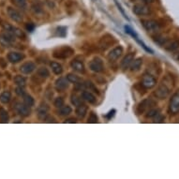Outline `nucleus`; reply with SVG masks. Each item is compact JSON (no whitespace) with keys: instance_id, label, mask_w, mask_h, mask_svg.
<instances>
[{"instance_id":"9","label":"nucleus","mask_w":179,"mask_h":179,"mask_svg":"<svg viewBox=\"0 0 179 179\" xmlns=\"http://www.w3.org/2000/svg\"><path fill=\"white\" fill-rule=\"evenodd\" d=\"M14 107H15V110L17 111V113L22 116H28L31 113L30 112V107H28L27 104H24V103L17 102Z\"/></svg>"},{"instance_id":"46","label":"nucleus","mask_w":179,"mask_h":179,"mask_svg":"<svg viewBox=\"0 0 179 179\" xmlns=\"http://www.w3.org/2000/svg\"><path fill=\"white\" fill-rule=\"evenodd\" d=\"M45 121L48 122V123H51V122L55 123V119L54 117H46V118H45Z\"/></svg>"},{"instance_id":"42","label":"nucleus","mask_w":179,"mask_h":179,"mask_svg":"<svg viewBox=\"0 0 179 179\" xmlns=\"http://www.w3.org/2000/svg\"><path fill=\"white\" fill-rule=\"evenodd\" d=\"M99 120V118L95 113H91L89 117H88V123H97Z\"/></svg>"},{"instance_id":"11","label":"nucleus","mask_w":179,"mask_h":179,"mask_svg":"<svg viewBox=\"0 0 179 179\" xmlns=\"http://www.w3.org/2000/svg\"><path fill=\"white\" fill-rule=\"evenodd\" d=\"M8 15L10 16V18L16 22V23H22L23 22V16L22 14L18 11H16L15 8H8Z\"/></svg>"},{"instance_id":"37","label":"nucleus","mask_w":179,"mask_h":179,"mask_svg":"<svg viewBox=\"0 0 179 179\" xmlns=\"http://www.w3.org/2000/svg\"><path fill=\"white\" fill-rule=\"evenodd\" d=\"M115 5H116V7H117V8H118V10L120 11V12H121V14L123 15V17H124V18H125V19H127V20H130V18H129V17H127V14L125 13V11L123 10V8H122L121 4L119 3V2L117 1V0H115Z\"/></svg>"},{"instance_id":"6","label":"nucleus","mask_w":179,"mask_h":179,"mask_svg":"<svg viewBox=\"0 0 179 179\" xmlns=\"http://www.w3.org/2000/svg\"><path fill=\"white\" fill-rule=\"evenodd\" d=\"M142 24L148 32H157L160 28L159 24L155 20H143Z\"/></svg>"},{"instance_id":"27","label":"nucleus","mask_w":179,"mask_h":179,"mask_svg":"<svg viewBox=\"0 0 179 179\" xmlns=\"http://www.w3.org/2000/svg\"><path fill=\"white\" fill-rule=\"evenodd\" d=\"M14 83L18 86H24L25 83H27V79H25L22 75H17L14 78Z\"/></svg>"},{"instance_id":"28","label":"nucleus","mask_w":179,"mask_h":179,"mask_svg":"<svg viewBox=\"0 0 179 179\" xmlns=\"http://www.w3.org/2000/svg\"><path fill=\"white\" fill-rule=\"evenodd\" d=\"M23 97H24V103L27 104L28 107H32L34 105V103H35L34 99L30 95H28V94H24Z\"/></svg>"},{"instance_id":"40","label":"nucleus","mask_w":179,"mask_h":179,"mask_svg":"<svg viewBox=\"0 0 179 179\" xmlns=\"http://www.w3.org/2000/svg\"><path fill=\"white\" fill-rule=\"evenodd\" d=\"M14 2L19 8H23V10L27 8V1L25 0H14Z\"/></svg>"},{"instance_id":"3","label":"nucleus","mask_w":179,"mask_h":179,"mask_svg":"<svg viewBox=\"0 0 179 179\" xmlns=\"http://www.w3.org/2000/svg\"><path fill=\"white\" fill-rule=\"evenodd\" d=\"M89 69L94 71V72H97V73H99V72H102L104 71V65H103V61L101 60L100 58L99 57H95L94 59L89 62Z\"/></svg>"},{"instance_id":"31","label":"nucleus","mask_w":179,"mask_h":179,"mask_svg":"<svg viewBox=\"0 0 179 179\" xmlns=\"http://www.w3.org/2000/svg\"><path fill=\"white\" fill-rule=\"evenodd\" d=\"M47 112H48V107L44 105V107H40L39 109V117L40 119H45L47 117Z\"/></svg>"},{"instance_id":"19","label":"nucleus","mask_w":179,"mask_h":179,"mask_svg":"<svg viewBox=\"0 0 179 179\" xmlns=\"http://www.w3.org/2000/svg\"><path fill=\"white\" fill-rule=\"evenodd\" d=\"M87 113V106L84 104H81L79 106H77V109H76V115L79 118H83L86 116Z\"/></svg>"},{"instance_id":"41","label":"nucleus","mask_w":179,"mask_h":179,"mask_svg":"<svg viewBox=\"0 0 179 179\" xmlns=\"http://www.w3.org/2000/svg\"><path fill=\"white\" fill-rule=\"evenodd\" d=\"M158 115H159V110H157V109H150L147 112L146 117H155Z\"/></svg>"},{"instance_id":"14","label":"nucleus","mask_w":179,"mask_h":179,"mask_svg":"<svg viewBox=\"0 0 179 179\" xmlns=\"http://www.w3.org/2000/svg\"><path fill=\"white\" fill-rule=\"evenodd\" d=\"M68 82H69L68 79L64 78V77H60L59 79H57L56 82H55V89L59 92L66 90L68 88V86H69Z\"/></svg>"},{"instance_id":"32","label":"nucleus","mask_w":179,"mask_h":179,"mask_svg":"<svg viewBox=\"0 0 179 179\" xmlns=\"http://www.w3.org/2000/svg\"><path fill=\"white\" fill-rule=\"evenodd\" d=\"M178 48H179V40H174L166 49H167V51H169V52H174V51L177 50Z\"/></svg>"},{"instance_id":"47","label":"nucleus","mask_w":179,"mask_h":179,"mask_svg":"<svg viewBox=\"0 0 179 179\" xmlns=\"http://www.w3.org/2000/svg\"><path fill=\"white\" fill-rule=\"evenodd\" d=\"M65 123H76L75 118H68L65 120Z\"/></svg>"},{"instance_id":"21","label":"nucleus","mask_w":179,"mask_h":179,"mask_svg":"<svg viewBox=\"0 0 179 179\" xmlns=\"http://www.w3.org/2000/svg\"><path fill=\"white\" fill-rule=\"evenodd\" d=\"M51 68H52V71L56 75H60L63 72V68L62 66L57 63V62H52L51 63Z\"/></svg>"},{"instance_id":"2","label":"nucleus","mask_w":179,"mask_h":179,"mask_svg":"<svg viewBox=\"0 0 179 179\" xmlns=\"http://www.w3.org/2000/svg\"><path fill=\"white\" fill-rule=\"evenodd\" d=\"M169 111L173 115H176L179 113V90H177L172 96V99H170Z\"/></svg>"},{"instance_id":"13","label":"nucleus","mask_w":179,"mask_h":179,"mask_svg":"<svg viewBox=\"0 0 179 179\" xmlns=\"http://www.w3.org/2000/svg\"><path fill=\"white\" fill-rule=\"evenodd\" d=\"M36 70V65L33 62H25L20 67V71L24 74H30Z\"/></svg>"},{"instance_id":"7","label":"nucleus","mask_w":179,"mask_h":179,"mask_svg":"<svg viewBox=\"0 0 179 179\" xmlns=\"http://www.w3.org/2000/svg\"><path fill=\"white\" fill-rule=\"evenodd\" d=\"M15 35L11 32L8 31H6L3 32L1 34V37H0V41H1V43L5 46H10L12 42L15 40Z\"/></svg>"},{"instance_id":"20","label":"nucleus","mask_w":179,"mask_h":179,"mask_svg":"<svg viewBox=\"0 0 179 179\" xmlns=\"http://www.w3.org/2000/svg\"><path fill=\"white\" fill-rule=\"evenodd\" d=\"M143 64V59L142 58H136L131 62L130 64V71H137L140 70V68Z\"/></svg>"},{"instance_id":"23","label":"nucleus","mask_w":179,"mask_h":179,"mask_svg":"<svg viewBox=\"0 0 179 179\" xmlns=\"http://www.w3.org/2000/svg\"><path fill=\"white\" fill-rule=\"evenodd\" d=\"M113 37H110V39H107V36H105V37H103L101 39V40H100V47L102 48V49H106V48H108L110 45H111V43H112V41H113Z\"/></svg>"},{"instance_id":"26","label":"nucleus","mask_w":179,"mask_h":179,"mask_svg":"<svg viewBox=\"0 0 179 179\" xmlns=\"http://www.w3.org/2000/svg\"><path fill=\"white\" fill-rule=\"evenodd\" d=\"M37 74H38V76H39L40 78H48L49 75H50V72H49L47 68L41 67L37 71Z\"/></svg>"},{"instance_id":"16","label":"nucleus","mask_w":179,"mask_h":179,"mask_svg":"<svg viewBox=\"0 0 179 179\" xmlns=\"http://www.w3.org/2000/svg\"><path fill=\"white\" fill-rule=\"evenodd\" d=\"M82 97H83V100L89 102V103H91V104L96 103V101H97V99H96L95 95H94L93 93H91L90 91H83L82 93Z\"/></svg>"},{"instance_id":"45","label":"nucleus","mask_w":179,"mask_h":179,"mask_svg":"<svg viewBox=\"0 0 179 179\" xmlns=\"http://www.w3.org/2000/svg\"><path fill=\"white\" fill-rule=\"evenodd\" d=\"M34 28H35V25H34L32 23H28V24H27V31L32 32V31L34 30Z\"/></svg>"},{"instance_id":"48","label":"nucleus","mask_w":179,"mask_h":179,"mask_svg":"<svg viewBox=\"0 0 179 179\" xmlns=\"http://www.w3.org/2000/svg\"><path fill=\"white\" fill-rule=\"evenodd\" d=\"M115 110H113V111H111V112L109 113V115H107V117H108V118H111V116H113V115H115Z\"/></svg>"},{"instance_id":"35","label":"nucleus","mask_w":179,"mask_h":179,"mask_svg":"<svg viewBox=\"0 0 179 179\" xmlns=\"http://www.w3.org/2000/svg\"><path fill=\"white\" fill-rule=\"evenodd\" d=\"M82 99L81 98H79L78 96H76V95H73L72 97H71V102H72V104H74L75 106H79V105H81V104H83L82 103Z\"/></svg>"},{"instance_id":"30","label":"nucleus","mask_w":179,"mask_h":179,"mask_svg":"<svg viewBox=\"0 0 179 179\" xmlns=\"http://www.w3.org/2000/svg\"><path fill=\"white\" fill-rule=\"evenodd\" d=\"M0 120L2 123H7L8 121V114L4 108H0Z\"/></svg>"},{"instance_id":"8","label":"nucleus","mask_w":179,"mask_h":179,"mask_svg":"<svg viewBox=\"0 0 179 179\" xmlns=\"http://www.w3.org/2000/svg\"><path fill=\"white\" fill-rule=\"evenodd\" d=\"M133 12L136 15L139 16H143V15H148L150 13V8L144 4H135L133 6Z\"/></svg>"},{"instance_id":"50","label":"nucleus","mask_w":179,"mask_h":179,"mask_svg":"<svg viewBox=\"0 0 179 179\" xmlns=\"http://www.w3.org/2000/svg\"><path fill=\"white\" fill-rule=\"evenodd\" d=\"M177 59H179V57H177Z\"/></svg>"},{"instance_id":"44","label":"nucleus","mask_w":179,"mask_h":179,"mask_svg":"<svg viewBox=\"0 0 179 179\" xmlns=\"http://www.w3.org/2000/svg\"><path fill=\"white\" fill-rule=\"evenodd\" d=\"M157 39H156V42H158L159 44H160V45H162V44H164L165 42L167 41V39L166 38H164L163 36H159L158 38H156Z\"/></svg>"},{"instance_id":"4","label":"nucleus","mask_w":179,"mask_h":179,"mask_svg":"<svg viewBox=\"0 0 179 179\" xmlns=\"http://www.w3.org/2000/svg\"><path fill=\"white\" fill-rule=\"evenodd\" d=\"M74 54V51L70 48V47H64L61 49H58L56 51H55L54 53V56L55 58H59V59H65L71 56Z\"/></svg>"},{"instance_id":"36","label":"nucleus","mask_w":179,"mask_h":179,"mask_svg":"<svg viewBox=\"0 0 179 179\" xmlns=\"http://www.w3.org/2000/svg\"><path fill=\"white\" fill-rule=\"evenodd\" d=\"M83 84H84V87L87 88V89H89V91L92 90V91H94V92H98L97 88L95 87V86H94V83H92L90 81H86Z\"/></svg>"},{"instance_id":"38","label":"nucleus","mask_w":179,"mask_h":179,"mask_svg":"<svg viewBox=\"0 0 179 179\" xmlns=\"http://www.w3.org/2000/svg\"><path fill=\"white\" fill-rule=\"evenodd\" d=\"M56 32H57V35L59 37H66V35H67V28L65 27H57Z\"/></svg>"},{"instance_id":"39","label":"nucleus","mask_w":179,"mask_h":179,"mask_svg":"<svg viewBox=\"0 0 179 179\" xmlns=\"http://www.w3.org/2000/svg\"><path fill=\"white\" fill-rule=\"evenodd\" d=\"M54 104H55V106L56 108H61L62 106H64V99H63V98H61V97L56 98L55 102H54Z\"/></svg>"},{"instance_id":"5","label":"nucleus","mask_w":179,"mask_h":179,"mask_svg":"<svg viewBox=\"0 0 179 179\" xmlns=\"http://www.w3.org/2000/svg\"><path fill=\"white\" fill-rule=\"evenodd\" d=\"M157 84V80L155 79L154 76H152L151 74H144L143 76L142 79V86L146 88V89H150L153 88Z\"/></svg>"},{"instance_id":"10","label":"nucleus","mask_w":179,"mask_h":179,"mask_svg":"<svg viewBox=\"0 0 179 179\" xmlns=\"http://www.w3.org/2000/svg\"><path fill=\"white\" fill-rule=\"evenodd\" d=\"M123 54V48L121 46H117L115 48H114L111 52L108 54V59L109 61L111 62H114L115 60L121 56V55Z\"/></svg>"},{"instance_id":"22","label":"nucleus","mask_w":179,"mask_h":179,"mask_svg":"<svg viewBox=\"0 0 179 179\" xmlns=\"http://www.w3.org/2000/svg\"><path fill=\"white\" fill-rule=\"evenodd\" d=\"M11 99V94L10 91H4L1 95H0V101L4 104H7Z\"/></svg>"},{"instance_id":"29","label":"nucleus","mask_w":179,"mask_h":179,"mask_svg":"<svg viewBox=\"0 0 179 179\" xmlns=\"http://www.w3.org/2000/svg\"><path fill=\"white\" fill-rule=\"evenodd\" d=\"M67 79H68V81H69L70 83H74V84L81 82V79H80L79 76L75 75V74H73V73H69V74H68V75H67Z\"/></svg>"},{"instance_id":"12","label":"nucleus","mask_w":179,"mask_h":179,"mask_svg":"<svg viewBox=\"0 0 179 179\" xmlns=\"http://www.w3.org/2000/svg\"><path fill=\"white\" fill-rule=\"evenodd\" d=\"M3 27L6 31H8V32H11L12 34H14V35L16 37H19V38H24V32L19 29V28H17L15 27H13V25L11 24H3Z\"/></svg>"},{"instance_id":"18","label":"nucleus","mask_w":179,"mask_h":179,"mask_svg":"<svg viewBox=\"0 0 179 179\" xmlns=\"http://www.w3.org/2000/svg\"><path fill=\"white\" fill-rule=\"evenodd\" d=\"M71 68H72V69L75 71L80 72V73H83L84 72V66H83V62H81L79 60H73V61H71Z\"/></svg>"},{"instance_id":"1","label":"nucleus","mask_w":179,"mask_h":179,"mask_svg":"<svg viewBox=\"0 0 179 179\" xmlns=\"http://www.w3.org/2000/svg\"><path fill=\"white\" fill-rule=\"evenodd\" d=\"M174 86V81L171 77H167L165 79H163L162 83H161L159 87L157 88L156 92H155V95L157 96V98L160 99H166L170 92H171V89Z\"/></svg>"},{"instance_id":"33","label":"nucleus","mask_w":179,"mask_h":179,"mask_svg":"<svg viewBox=\"0 0 179 179\" xmlns=\"http://www.w3.org/2000/svg\"><path fill=\"white\" fill-rule=\"evenodd\" d=\"M31 11H32L34 13H35V14H37V15L41 14L42 12H43V11H42V8H41L39 5H37V4L33 5V6L31 7Z\"/></svg>"},{"instance_id":"25","label":"nucleus","mask_w":179,"mask_h":179,"mask_svg":"<svg viewBox=\"0 0 179 179\" xmlns=\"http://www.w3.org/2000/svg\"><path fill=\"white\" fill-rule=\"evenodd\" d=\"M150 104H151V100L150 99H144L143 101H142L140 103V105L138 107V112L140 114L143 113L144 111L148 108V106H150Z\"/></svg>"},{"instance_id":"49","label":"nucleus","mask_w":179,"mask_h":179,"mask_svg":"<svg viewBox=\"0 0 179 179\" xmlns=\"http://www.w3.org/2000/svg\"><path fill=\"white\" fill-rule=\"evenodd\" d=\"M143 2H146V3H151V2H153L154 0H143Z\"/></svg>"},{"instance_id":"15","label":"nucleus","mask_w":179,"mask_h":179,"mask_svg":"<svg viewBox=\"0 0 179 179\" xmlns=\"http://www.w3.org/2000/svg\"><path fill=\"white\" fill-rule=\"evenodd\" d=\"M134 60V54L133 53H130L129 55H127L123 59H122V61H121V68L123 70H127V68H129L131 64V62Z\"/></svg>"},{"instance_id":"43","label":"nucleus","mask_w":179,"mask_h":179,"mask_svg":"<svg viewBox=\"0 0 179 179\" xmlns=\"http://www.w3.org/2000/svg\"><path fill=\"white\" fill-rule=\"evenodd\" d=\"M24 86H18L16 89H15V92L17 95H19V96H24V94H25V90L24 88Z\"/></svg>"},{"instance_id":"24","label":"nucleus","mask_w":179,"mask_h":179,"mask_svg":"<svg viewBox=\"0 0 179 179\" xmlns=\"http://www.w3.org/2000/svg\"><path fill=\"white\" fill-rule=\"evenodd\" d=\"M72 112V109L71 106H62L61 108H59L58 111V115H61V116H65V115H69L70 114H71Z\"/></svg>"},{"instance_id":"34","label":"nucleus","mask_w":179,"mask_h":179,"mask_svg":"<svg viewBox=\"0 0 179 179\" xmlns=\"http://www.w3.org/2000/svg\"><path fill=\"white\" fill-rule=\"evenodd\" d=\"M134 39H135L136 41H137L138 43H139V44H140V45H141V46H142V47H143V48L144 49V50L146 51V52H148V53H150V54H153V53H154V52H153V50H151L150 48H148V47H147V46H146V44L143 43V42L142 40H140V39H139L138 36H137V37H135V38H134Z\"/></svg>"},{"instance_id":"17","label":"nucleus","mask_w":179,"mask_h":179,"mask_svg":"<svg viewBox=\"0 0 179 179\" xmlns=\"http://www.w3.org/2000/svg\"><path fill=\"white\" fill-rule=\"evenodd\" d=\"M24 58V55L20 53H16V52H11L8 55V60L11 62V63H18Z\"/></svg>"}]
</instances>
